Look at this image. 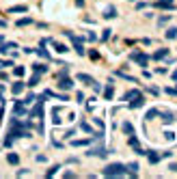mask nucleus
Segmentation results:
<instances>
[{"instance_id":"obj_31","label":"nucleus","mask_w":177,"mask_h":179,"mask_svg":"<svg viewBox=\"0 0 177 179\" xmlns=\"http://www.w3.org/2000/svg\"><path fill=\"white\" fill-rule=\"evenodd\" d=\"M0 26H7V24H5V19H0Z\"/></svg>"},{"instance_id":"obj_21","label":"nucleus","mask_w":177,"mask_h":179,"mask_svg":"<svg viewBox=\"0 0 177 179\" xmlns=\"http://www.w3.org/2000/svg\"><path fill=\"white\" fill-rule=\"evenodd\" d=\"M54 47H56V52H61V54H63V52H67V50H69V47H67V45H63V43H56Z\"/></svg>"},{"instance_id":"obj_29","label":"nucleus","mask_w":177,"mask_h":179,"mask_svg":"<svg viewBox=\"0 0 177 179\" xmlns=\"http://www.w3.org/2000/svg\"><path fill=\"white\" fill-rule=\"evenodd\" d=\"M76 5H78V7H84V0H76Z\"/></svg>"},{"instance_id":"obj_8","label":"nucleus","mask_w":177,"mask_h":179,"mask_svg":"<svg viewBox=\"0 0 177 179\" xmlns=\"http://www.w3.org/2000/svg\"><path fill=\"white\" fill-rule=\"evenodd\" d=\"M143 104H145V99H143V97H140V95H136V99H134V101H132V104H130V106H132V108H140V106H143Z\"/></svg>"},{"instance_id":"obj_17","label":"nucleus","mask_w":177,"mask_h":179,"mask_svg":"<svg viewBox=\"0 0 177 179\" xmlns=\"http://www.w3.org/2000/svg\"><path fill=\"white\" fill-rule=\"evenodd\" d=\"M177 37V28H168L166 30V39H175Z\"/></svg>"},{"instance_id":"obj_6","label":"nucleus","mask_w":177,"mask_h":179,"mask_svg":"<svg viewBox=\"0 0 177 179\" xmlns=\"http://www.w3.org/2000/svg\"><path fill=\"white\" fill-rule=\"evenodd\" d=\"M11 91H13V95H19V93L24 91V82H15V84L11 86Z\"/></svg>"},{"instance_id":"obj_5","label":"nucleus","mask_w":177,"mask_h":179,"mask_svg":"<svg viewBox=\"0 0 177 179\" xmlns=\"http://www.w3.org/2000/svg\"><path fill=\"white\" fill-rule=\"evenodd\" d=\"M26 110H24V101H17V104L13 106V114H24Z\"/></svg>"},{"instance_id":"obj_10","label":"nucleus","mask_w":177,"mask_h":179,"mask_svg":"<svg viewBox=\"0 0 177 179\" xmlns=\"http://www.w3.org/2000/svg\"><path fill=\"white\" fill-rule=\"evenodd\" d=\"M28 7H24V5H19V7H11L9 9V13H24V11H26Z\"/></svg>"},{"instance_id":"obj_20","label":"nucleus","mask_w":177,"mask_h":179,"mask_svg":"<svg viewBox=\"0 0 177 179\" xmlns=\"http://www.w3.org/2000/svg\"><path fill=\"white\" fill-rule=\"evenodd\" d=\"M26 84H28V86H37V84H39V75H33V78H30Z\"/></svg>"},{"instance_id":"obj_33","label":"nucleus","mask_w":177,"mask_h":179,"mask_svg":"<svg viewBox=\"0 0 177 179\" xmlns=\"http://www.w3.org/2000/svg\"><path fill=\"white\" fill-rule=\"evenodd\" d=\"M0 43H2V37H0Z\"/></svg>"},{"instance_id":"obj_15","label":"nucleus","mask_w":177,"mask_h":179,"mask_svg":"<svg viewBox=\"0 0 177 179\" xmlns=\"http://www.w3.org/2000/svg\"><path fill=\"white\" fill-rule=\"evenodd\" d=\"M166 54H168V50H166V47H164V50H158V52H156V54H154V58H164V56H166Z\"/></svg>"},{"instance_id":"obj_3","label":"nucleus","mask_w":177,"mask_h":179,"mask_svg":"<svg viewBox=\"0 0 177 179\" xmlns=\"http://www.w3.org/2000/svg\"><path fill=\"white\" fill-rule=\"evenodd\" d=\"M78 80H80V82H84L87 86H93V84H95V80L91 78V75H87V73H78Z\"/></svg>"},{"instance_id":"obj_12","label":"nucleus","mask_w":177,"mask_h":179,"mask_svg":"<svg viewBox=\"0 0 177 179\" xmlns=\"http://www.w3.org/2000/svg\"><path fill=\"white\" fill-rule=\"evenodd\" d=\"M33 69H35L37 73H43V71H48V67H45V65H41V63H35V65H33Z\"/></svg>"},{"instance_id":"obj_4","label":"nucleus","mask_w":177,"mask_h":179,"mask_svg":"<svg viewBox=\"0 0 177 179\" xmlns=\"http://www.w3.org/2000/svg\"><path fill=\"white\" fill-rule=\"evenodd\" d=\"M132 61H136L138 65H147V61H149V56H145V54H132Z\"/></svg>"},{"instance_id":"obj_26","label":"nucleus","mask_w":177,"mask_h":179,"mask_svg":"<svg viewBox=\"0 0 177 179\" xmlns=\"http://www.w3.org/2000/svg\"><path fill=\"white\" fill-rule=\"evenodd\" d=\"M123 130L128 132V134H132V125H130V123H125V125H123Z\"/></svg>"},{"instance_id":"obj_32","label":"nucleus","mask_w":177,"mask_h":179,"mask_svg":"<svg viewBox=\"0 0 177 179\" xmlns=\"http://www.w3.org/2000/svg\"><path fill=\"white\" fill-rule=\"evenodd\" d=\"M2 91H5V86H2V84H0V93H2Z\"/></svg>"},{"instance_id":"obj_14","label":"nucleus","mask_w":177,"mask_h":179,"mask_svg":"<svg viewBox=\"0 0 177 179\" xmlns=\"http://www.w3.org/2000/svg\"><path fill=\"white\" fill-rule=\"evenodd\" d=\"M15 24H17V26H28V24H33V19L30 17H24V19H17Z\"/></svg>"},{"instance_id":"obj_25","label":"nucleus","mask_w":177,"mask_h":179,"mask_svg":"<svg viewBox=\"0 0 177 179\" xmlns=\"http://www.w3.org/2000/svg\"><path fill=\"white\" fill-rule=\"evenodd\" d=\"M76 52H78V54H84V47H82L80 43H76Z\"/></svg>"},{"instance_id":"obj_11","label":"nucleus","mask_w":177,"mask_h":179,"mask_svg":"<svg viewBox=\"0 0 177 179\" xmlns=\"http://www.w3.org/2000/svg\"><path fill=\"white\" fill-rule=\"evenodd\" d=\"M104 17H108V19H112V17H117V11H115L112 7H108V9H106V13H104Z\"/></svg>"},{"instance_id":"obj_18","label":"nucleus","mask_w":177,"mask_h":179,"mask_svg":"<svg viewBox=\"0 0 177 179\" xmlns=\"http://www.w3.org/2000/svg\"><path fill=\"white\" fill-rule=\"evenodd\" d=\"M104 97H106V99H110V97H112V82H108V86H106V93H104Z\"/></svg>"},{"instance_id":"obj_1","label":"nucleus","mask_w":177,"mask_h":179,"mask_svg":"<svg viewBox=\"0 0 177 179\" xmlns=\"http://www.w3.org/2000/svg\"><path fill=\"white\" fill-rule=\"evenodd\" d=\"M106 177H121V175H128V168H125L123 164H110L102 170Z\"/></svg>"},{"instance_id":"obj_13","label":"nucleus","mask_w":177,"mask_h":179,"mask_svg":"<svg viewBox=\"0 0 177 179\" xmlns=\"http://www.w3.org/2000/svg\"><path fill=\"white\" fill-rule=\"evenodd\" d=\"M160 158H162V156H160V153H154V151H151V153H149V162H151V164H156V162H158Z\"/></svg>"},{"instance_id":"obj_22","label":"nucleus","mask_w":177,"mask_h":179,"mask_svg":"<svg viewBox=\"0 0 177 179\" xmlns=\"http://www.w3.org/2000/svg\"><path fill=\"white\" fill-rule=\"evenodd\" d=\"M35 52H37V54H41L43 58H50V52H45V50H43V47H37V50H35Z\"/></svg>"},{"instance_id":"obj_9","label":"nucleus","mask_w":177,"mask_h":179,"mask_svg":"<svg viewBox=\"0 0 177 179\" xmlns=\"http://www.w3.org/2000/svg\"><path fill=\"white\" fill-rule=\"evenodd\" d=\"M89 156H106V151H104V147H95L93 151H89Z\"/></svg>"},{"instance_id":"obj_27","label":"nucleus","mask_w":177,"mask_h":179,"mask_svg":"<svg viewBox=\"0 0 177 179\" xmlns=\"http://www.w3.org/2000/svg\"><path fill=\"white\" fill-rule=\"evenodd\" d=\"M15 75H24V67H15Z\"/></svg>"},{"instance_id":"obj_23","label":"nucleus","mask_w":177,"mask_h":179,"mask_svg":"<svg viewBox=\"0 0 177 179\" xmlns=\"http://www.w3.org/2000/svg\"><path fill=\"white\" fill-rule=\"evenodd\" d=\"M80 127H82V130H84V132H89V134H95V132H93V130H91V125H87V123H82V125H80Z\"/></svg>"},{"instance_id":"obj_19","label":"nucleus","mask_w":177,"mask_h":179,"mask_svg":"<svg viewBox=\"0 0 177 179\" xmlns=\"http://www.w3.org/2000/svg\"><path fill=\"white\" fill-rule=\"evenodd\" d=\"M11 47H17V45H15V43H7V45H2V47H0V52H2V54H7Z\"/></svg>"},{"instance_id":"obj_7","label":"nucleus","mask_w":177,"mask_h":179,"mask_svg":"<svg viewBox=\"0 0 177 179\" xmlns=\"http://www.w3.org/2000/svg\"><path fill=\"white\" fill-rule=\"evenodd\" d=\"M7 162H9V164H13V166H15V164H17V162H19V156H17V153H9V156H7Z\"/></svg>"},{"instance_id":"obj_16","label":"nucleus","mask_w":177,"mask_h":179,"mask_svg":"<svg viewBox=\"0 0 177 179\" xmlns=\"http://www.w3.org/2000/svg\"><path fill=\"white\" fill-rule=\"evenodd\" d=\"M89 142H91V140H89V138H84V140H73L71 145H73V147H84V145H89Z\"/></svg>"},{"instance_id":"obj_2","label":"nucleus","mask_w":177,"mask_h":179,"mask_svg":"<svg viewBox=\"0 0 177 179\" xmlns=\"http://www.w3.org/2000/svg\"><path fill=\"white\" fill-rule=\"evenodd\" d=\"M58 89H63V91H71V89H73V80L67 78V75H61V80H58Z\"/></svg>"},{"instance_id":"obj_24","label":"nucleus","mask_w":177,"mask_h":179,"mask_svg":"<svg viewBox=\"0 0 177 179\" xmlns=\"http://www.w3.org/2000/svg\"><path fill=\"white\" fill-rule=\"evenodd\" d=\"M56 168H58V166H52V168H48V173H45V177H52V175L56 173Z\"/></svg>"},{"instance_id":"obj_28","label":"nucleus","mask_w":177,"mask_h":179,"mask_svg":"<svg viewBox=\"0 0 177 179\" xmlns=\"http://www.w3.org/2000/svg\"><path fill=\"white\" fill-rule=\"evenodd\" d=\"M164 136H166L168 140H173V138H175V134H173V132H164Z\"/></svg>"},{"instance_id":"obj_30","label":"nucleus","mask_w":177,"mask_h":179,"mask_svg":"<svg viewBox=\"0 0 177 179\" xmlns=\"http://www.w3.org/2000/svg\"><path fill=\"white\" fill-rule=\"evenodd\" d=\"M0 123H2V106H0Z\"/></svg>"}]
</instances>
